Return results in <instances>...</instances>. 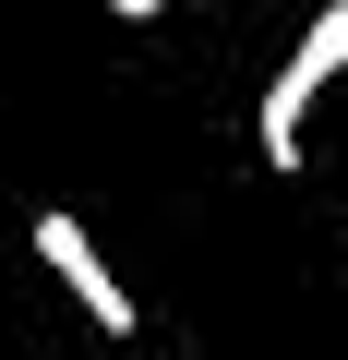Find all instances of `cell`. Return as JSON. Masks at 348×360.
Masks as SVG:
<instances>
[{
  "instance_id": "cell-1",
  "label": "cell",
  "mask_w": 348,
  "mask_h": 360,
  "mask_svg": "<svg viewBox=\"0 0 348 360\" xmlns=\"http://www.w3.org/2000/svg\"><path fill=\"white\" fill-rule=\"evenodd\" d=\"M336 72H348V0H324L312 37L288 49V72L264 84V120H252V132H264V168H300V120H312V96H324Z\"/></svg>"
},
{
  "instance_id": "cell-2",
  "label": "cell",
  "mask_w": 348,
  "mask_h": 360,
  "mask_svg": "<svg viewBox=\"0 0 348 360\" xmlns=\"http://www.w3.org/2000/svg\"><path fill=\"white\" fill-rule=\"evenodd\" d=\"M37 264L96 312V336H132V324H144V312H132V288L108 276V252H96V229H84V217H60V205H49V217H37Z\"/></svg>"
}]
</instances>
